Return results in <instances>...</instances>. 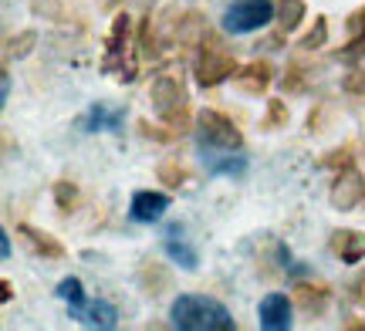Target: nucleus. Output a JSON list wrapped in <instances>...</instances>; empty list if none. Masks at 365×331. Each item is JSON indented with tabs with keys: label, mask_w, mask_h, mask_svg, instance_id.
<instances>
[{
	"label": "nucleus",
	"mask_w": 365,
	"mask_h": 331,
	"mask_svg": "<svg viewBox=\"0 0 365 331\" xmlns=\"http://www.w3.org/2000/svg\"><path fill=\"white\" fill-rule=\"evenodd\" d=\"M294 305L308 315V318H318V315H325L328 301H331V291H328V284H308V280H301V284H294Z\"/></svg>",
	"instance_id": "obj_11"
},
{
	"label": "nucleus",
	"mask_w": 365,
	"mask_h": 331,
	"mask_svg": "<svg viewBox=\"0 0 365 331\" xmlns=\"http://www.w3.org/2000/svg\"><path fill=\"white\" fill-rule=\"evenodd\" d=\"M203 159H207V156H203ZM207 169L213 172V176H240V172L247 169V162H244V156H223V159H213V156H210L207 159Z\"/></svg>",
	"instance_id": "obj_24"
},
{
	"label": "nucleus",
	"mask_w": 365,
	"mask_h": 331,
	"mask_svg": "<svg viewBox=\"0 0 365 331\" xmlns=\"http://www.w3.org/2000/svg\"><path fill=\"white\" fill-rule=\"evenodd\" d=\"M291 315H294V298L287 294H267L257 308V318H261V328L267 331H287L291 328Z\"/></svg>",
	"instance_id": "obj_7"
},
{
	"label": "nucleus",
	"mask_w": 365,
	"mask_h": 331,
	"mask_svg": "<svg viewBox=\"0 0 365 331\" xmlns=\"http://www.w3.org/2000/svg\"><path fill=\"white\" fill-rule=\"evenodd\" d=\"M341 88H345L349 95H365V65L355 68V71H349L345 81H341Z\"/></svg>",
	"instance_id": "obj_28"
},
{
	"label": "nucleus",
	"mask_w": 365,
	"mask_h": 331,
	"mask_svg": "<svg viewBox=\"0 0 365 331\" xmlns=\"http://www.w3.org/2000/svg\"><path fill=\"white\" fill-rule=\"evenodd\" d=\"M156 176H159V183H166L170 189H180V186H186V169L180 166V159H163L159 162V169H156Z\"/></svg>",
	"instance_id": "obj_20"
},
{
	"label": "nucleus",
	"mask_w": 365,
	"mask_h": 331,
	"mask_svg": "<svg viewBox=\"0 0 365 331\" xmlns=\"http://www.w3.org/2000/svg\"><path fill=\"white\" fill-rule=\"evenodd\" d=\"M274 81V65L267 61V58H257V61H250V65H244L240 71L234 75V85L240 88L244 95H264L267 88H271Z\"/></svg>",
	"instance_id": "obj_9"
},
{
	"label": "nucleus",
	"mask_w": 365,
	"mask_h": 331,
	"mask_svg": "<svg viewBox=\"0 0 365 331\" xmlns=\"http://www.w3.org/2000/svg\"><path fill=\"white\" fill-rule=\"evenodd\" d=\"M0 251H4V261L11 257V237H7V230L0 233Z\"/></svg>",
	"instance_id": "obj_31"
},
{
	"label": "nucleus",
	"mask_w": 365,
	"mask_h": 331,
	"mask_svg": "<svg viewBox=\"0 0 365 331\" xmlns=\"http://www.w3.org/2000/svg\"><path fill=\"white\" fill-rule=\"evenodd\" d=\"M139 288H143L149 298H159L163 291H170L173 288V274L166 264H156V261H145L139 267Z\"/></svg>",
	"instance_id": "obj_15"
},
{
	"label": "nucleus",
	"mask_w": 365,
	"mask_h": 331,
	"mask_svg": "<svg viewBox=\"0 0 365 331\" xmlns=\"http://www.w3.org/2000/svg\"><path fill=\"white\" fill-rule=\"evenodd\" d=\"M163 247H166V253H170L173 261L182 267V270H196L200 267V253L182 240V233H180V226H170L166 230V237H163Z\"/></svg>",
	"instance_id": "obj_16"
},
{
	"label": "nucleus",
	"mask_w": 365,
	"mask_h": 331,
	"mask_svg": "<svg viewBox=\"0 0 365 331\" xmlns=\"http://www.w3.org/2000/svg\"><path fill=\"white\" fill-rule=\"evenodd\" d=\"M331 253L341 264H362L365 261V233L362 230H335L331 233Z\"/></svg>",
	"instance_id": "obj_12"
},
{
	"label": "nucleus",
	"mask_w": 365,
	"mask_h": 331,
	"mask_svg": "<svg viewBox=\"0 0 365 331\" xmlns=\"http://www.w3.org/2000/svg\"><path fill=\"white\" fill-rule=\"evenodd\" d=\"M277 17L274 0H234L227 11H223V31L227 34H250V31H261Z\"/></svg>",
	"instance_id": "obj_4"
},
{
	"label": "nucleus",
	"mask_w": 365,
	"mask_h": 331,
	"mask_svg": "<svg viewBox=\"0 0 365 331\" xmlns=\"http://www.w3.org/2000/svg\"><path fill=\"white\" fill-rule=\"evenodd\" d=\"M322 166H331V169H345V166H352V146H345V149H339V152H331L328 159H322Z\"/></svg>",
	"instance_id": "obj_29"
},
{
	"label": "nucleus",
	"mask_w": 365,
	"mask_h": 331,
	"mask_svg": "<svg viewBox=\"0 0 365 331\" xmlns=\"http://www.w3.org/2000/svg\"><path fill=\"white\" fill-rule=\"evenodd\" d=\"M304 75H308V71H304L301 65L287 68V75H284V88H287V92H304V88H308V78H304Z\"/></svg>",
	"instance_id": "obj_27"
},
{
	"label": "nucleus",
	"mask_w": 365,
	"mask_h": 331,
	"mask_svg": "<svg viewBox=\"0 0 365 331\" xmlns=\"http://www.w3.org/2000/svg\"><path fill=\"white\" fill-rule=\"evenodd\" d=\"M17 233L24 237V243L31 251L44 257V261H65V243L58 237H51L48 230H41V226H31V224H17Z\"/></svg>",
	"instance_id": "obj_10"
},
{
	"label": "nucleus",
	"mask_w": 365,
	"mask_h": 331,
	"mask_svg": "<svg viewBox=\"0 0 365 331\" xmlns=\"http://www.w3.org/2000/svg\"><path fill=\"white\" fill-rule=\"evenodd\" d=\"M122 122H125V112L122 108H105V105H91L85 115H81V132H122Z\"/></svg>",
	"instance_id": "obj_13"
},
{
	"label": "nucleus",
	"mask_w": 365,
	"mask_h": 331,
	"mask_svg": "<svg viewBox=\"0 0 365 331\" xmlns=\"http://www.w3.org/2000/svg\"><path fill=\"white\" fill-rule=\"evenodd\" d=\"M166 210H170V196L159 193V189H139V193L132 196V206H129L135 224H156V220L166 216Z\"/></svg>",
	"instance_id": "obj_8"
},
{
	"label": "nucleus",
	"mask_w": 365,
	"mask_h": 331,
	"mask_svg": "<svg viewBox=\"0 0 365 331\" xmlns=\"http://www.w3.org/2000/svg\"><path fill=\"white\" fill-rule=\"evenodd\" d=\"M284 125H287V105L281 102V98H267L261 129H264V132H274V129H284Z\"/></svg>",
	"instance_id": "obj_19"
},
{
	"label": "nucleus",
	"mask_w": 365,
	"mask_h": 331,
	"mask_svg": "<svg viewBox=\"0 0 365 331\" xmlns=\"http://www.w3.org/2000/svg\"><path fill=\"white\" fill-rule=\"evenodd\" d=\"M240 65H237V58L227 48H220L217 41H207L200 54H196V65H193V75H196V85H203V88H217L220 81L234 78Z\"/></svg>",
	"instance_id": "obj_5"
},
{
	"label": "nucleus",
	"mask_w": 365,
	"mask_h": 331,
	"mask_svg": "<svg viewBox=\"0 0 365 331\" xmlns=\"http://www.w3.org/2000/svg\"><path fill=\"white\" fill-rule=\"evenodd\" d=\"M31 14L44 17V21H58L61 17V0H31Z\"/></svg>",
	"instance_id": "obj_26"
},
{
	"label": "nucleus",
	"mask_w": 365,
	"mask_h": 331,
	"mask_svg": "<svg viewBox=\"0 0 365 331\" xmlns=\"http://www.w3.org/2000/svg\"><path fill=\"white\" fill-rule=\"evenodd\" d=\"M277 27L284 31V34H291V31H298V24L304 21V0H281L277 4Z\"/></svg>",
	"instance_id": "obj_18"
},
{
	"label": "nucleus",
	"mask_w": 365,
	"mask_h": 331,
	"mask_svg": "<svg viewBox=\"0 0 365 331\" xmlns=\"http://www.w3.org/2000/svg\"><path fill=\"white\" fill-rule=\"evenodd\" d=\"M34 44H38V31H21V34H17V38H7V58H17V61H21V58H27V54L34 51Z\"/></svg>",
	"instance_id": "obj_21"
},
{
	"label": "nucleus",
	"mask_w": 365,
	"mask_h": 331,
	"mask_svg": "<svg viewBox=\"0 0 365 331\" xmlns=\"http://www.w3.org/2000/svg\"><path fill=\"white\" fill-rule=\"evenodd\" d=\"M196 132H200V146L217 149V152H237L244 146V132L237 129L230 115H223L220 108H203L196 112Z\"/></svg>",
	"instance_id": "obj_3"
},
{
	"label": "nucleus",
	"mask_w": 365,
	"mask_h": 331,
	"mask_svg": "<svg viewBox=\"0 0 365 331\" xmlns=\"http://www.w3.org/2000/svg\"><path fill=\"white\" fill-rule=\"evenodd\" d=\"M328 199H331V206H335V210H341V213L355 210V206L365 199V176L355 169V166L339 169V172H335V183H331Z\"/></svg>",
	"instance_id": "obj_6"
},
{
	"label": "nucleus",
	"mask_w": 365,
	"mask_h": 331,
	"mask_svg": "<svg viewBox=\"0 0 365 331\" xmlns=\"http://www.w3.org/2000/svg\"><path fill=\"white\" fill-rule=\"evenodd\" d=\"M149 102H153V112L159 115V122H166L180 132L190 129L193 105H190V95H186V85L180 75H173V71L156 75V81L149 85Z\"/></svg>",
	"instance_id": "obj_2"
},
{
	"label": "nucleus",
	"mask_w": 365,
	"mask_h": 331,
	"mask_svg": "<svg viewBox=\"0 0 365 331\" xmlns=\"http://www.w3.org/2000/svg\"><path fill=\"white\" fill-rule=\"evenodd\" d=\"M51 193H54V206H58V213H61V216H68V213L78 210V203H81L78 183H71V179H58Z\"/></svg>",
	"instance_id": "obj_17"
},
{
	"label": "nucleus",
	"mask_w": 365,
	"mask_h": 331,
	"mask_svg": "<svg viewBox=\"0 0 365 331\" xmlns=\"http://www.w3.org/2000/svg\"><path fill=\"white\" fill-rule=\"evenodd\" d=\"M11 294H14L11 280H0V298H4V301H11Z\"/></svg>",
	"instance_id": "obj_32"
},
{
	"label": "nucleus",
	"mask_w": 365,
	"mask_h": 331,
	"mask_svg": "<svg viewBox=\"0 0 365 331\" xmlns=\"http://www.w3.org/2000/svg\"><path fill=\"white\" fill-rule=\"evenodd\" d=\"M328 44V21L325 17H314V27L298 41L301 51H318V48H325Z\"/></svg>",
	"instance_id": "obj_23"
},
{
	"label": "nucleus",
	"mask_w": 365,
	"mask_h": 331,
	"mask_svg": "<svg viewBox=\"0 0 365 331\" xmlns=\"http://www.w3.org/2000/svg\"><path fill=\"white\" fill-rule=\"evenodd\" d=\"M58 298H61V301H68L71 308H81L85 301H88L78 278H65V280H61V284H58Z\"/></svg>",
	"instance_id": "obj_25"
},
{
	"label": "nucleus",
	"mask_w": 365,
	"mask_h": 331,
	"mask_svg": "<svg viewBox=\"0 0 365 331\" xmlns=\"http://www.w3.org/2000/svg\"><path fill=\"white\" fill-rule=\"evenodd\" d=\"M352 301L365 308V270L359 274V278H355V284H352Z\"/></svg>",
	"instance_id": "obj_30"
},
{
	"label": "nucleus",
	"mask_w": 365,
	"mask_h": 331,
	"mask_svg": "<svg viewBox=\"0 0 365 331\" xmlns=\"http://www.w3.org/2000/svg\"><path fill=\"white\" fill-rule=\"evenodd\" d=\"M139 135H143V139H156V142H176L182 132L173 129V125H166V122H163V125H153L149 119H139Z\"/></svg>",
	"instance_id": "obj_22"
},
{
	"label": "nucleus",
	"mask_w": 365,
	"mask_h": 331,
	"mask_svg": "<svg viewBox=\"0 0 365 331\" xmlns=\"http://www.w3.org/2000/svg\"><path fill=\"white\" fill-rule=\"evenodd\" d=\"M170 318L182 331H234L230 311L207 294H180L170 308Z\"/></svg>",
	"instance_id": "obj_1"
},
{
	"label": "nucleus",
	"mask_w": 365,
	"mask_h": 331,
	"mask_svg": "<svg viewBox=\"0 0 365 331\" xmlns=\"http://www.w3.org/2000/svg\"><path fill=\"white\" fill-rule=\"evenodd\" d=\"M71 315H75L81 325H88V328H115L118 325L115 305H108L105 298H98V301H85L81 308H71Z\"/></svg>",
	"instance_id": "obj_14"
}]
</instances>
